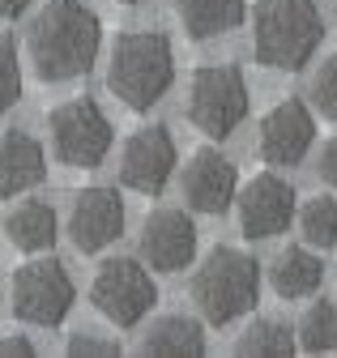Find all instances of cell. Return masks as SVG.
I'll return each instance as SVG.
<instances>
[{"mask_svg": "<svg viewBox=\"0 0 337 358\" xmlns=\"http://www.w3.org/2000/svg\"><path fill=\"white\" fill-rule=\"evenodd\" d=\"M316 175L324 179L329 188H337V137L324 141V150H320V158H316Z\"/></svg>", "mask_w": 337, "mask_h": 358, "instance_id": "cell-26", "label": "cell"}, {"mask_svg": "<svg viewBox=\"0 0 337 358\" xmlns=\"http://www.w3.org/2000/svg\"><path fill=\"white\" fill-rule=\"evenodd\" d=\"M120 5H137V0H120Z\"/></svg>", "mask_w": 337, "mask_h": 358, "instance_id": "cell-29", "label": "cell"}, {"mask_svg": "<svg viewBox=\"0 0 337 358\" xmlns=\"http://www.w3.org/2000/svg\"><path fill=\"white\" fill-rule=\"evenodd\" d=\"M180 192H184L188 209H196V213H209V217L227 213L239 192V171L222 150L205 145L180 166Z\"/></svg>", "mask_w": 337, "mask_h": 358, "instance_id": "cell-13", "label": "cell"}, {"mask_svg": "<svg viewBox=\"0 0 337 358\" xmlns=\"http://www.w3.org/2000/svg\"><path fill=\"white\" fill-rule=\"evenodd\" d=\"M188 299L201 311V320L209 329H227L243 320L248 311H257L261 303V264L257 256H248L231 243H218L209 252L196 273L188 282Z\"/></svg>", "mask_w": 337, "mask_h": 358, "instance_id": "cell-2", "label": "cell"}, {"mask_svg": "<svg viewBox=\"0 0 337 358\" xmlns=\"http://www.w3.org/2000/svg\"><path fill=\"white\" fill-rule=\"evenodd\" d=\"M175 81V52L162 30H124L107 56V90L129 107L150 111Z\"/></svg>", "mask_w": 337, "mask_h": 358, "instance_id": "cell-3", "label": "cell"}, {"mask_svg": "<svg viewBox=\"0 0 337 358\" xmlns=\"http://www.w3.org/2000/svg\"><path fill=\"white\" fill-rule=\"evenodd\" d=\"M124 345L115 341V337H107V333H73L69 337V354H86V358H99V354H120Z\"/></svg>", "mask_w": 337, "mask_h": 358, "instance_id": "cell-25", "label": "cell"}, {"mask_svg": "<svg viewBox=\"0 0 337 358\" xmlns=\"http://www.w3.org/2000/svg\"><path fill=\"white\" fill-rule=\"evenodd\" d=\"M30 64L43 81L86 77L103 48V22L86 0H48L26 30Z\"/></svg>", "mask_w": 337, "mask_h": 358, "instance_id": "cell-1", "label": "cell"}, {"mask_svg": "<svg viewBox=\"0 0 337 358\" xmlns=\"http://www.w3.org/2000/svg\"><path fill=\"white\" fill-rule=\"evenodd\" d=\"M188 38H218L243 26L248 0H171Z\"/></svg>", "mask_w": 337, "mask_h": 358, "instance_id": "cell-19", "label": "cell"}, {"mask_svg": "<svg viewBox=\"0 0 337 358\" xmlns=\"http://www.w3.org/2000/svg\"><path fill=\"white\" fill-rule=\"evenodd\" d=\"M294 209H299L294 188L278 171H257L235 192V222H239L243 239H273V235H282L294 222Z\"/></svg>", "mask_w": 337, "mask_h": 358, "instance_id": "cell-9", "label": "cell"}, {"mask_svg": "<svg viewBox=\"0 0 337 358\" xmlns=\"http://www.w3.org/2000/svg\"><path fill=\"white\" fill-rule=\"evenodd\" d=\"M5 235L13 248L22 252H48L56 239H60V217L48 201H38V196H26L13 205V213L5 217Z\"/></svg>", "mask_w": 337, "mask_h": 358, "instance_id": "cell-17", "label": "cell"}, {"mask_svg": "<svg viewBox=\"0 0 337 358\" xmlns=\"http://www.w3.org/2000/svg\"><path fill=\"white\" fill-rule=\"evenodd\" d=\"M324 282V260L308 248H286L273 264H269V286L278 299L294 303V299H312Z\"/></svg>", "mask_w": 337, "mask_h": 358, "instance_id": "cell-18", "label": "cell"}, {"mask_svg": "<svg viewBox=\"0 0 337 358\" xmlns=\"http://www.w3.org/2000/svg\"><path fill=\"white\" fill-rule=\"evenodd\" d=\"M34 0H0V17H22Z\"/></svg>", "mask_w": 337, "mask_h": 358, "instance_id": "cell-28", "label": "cell"}, {"mask_svg": "<svg viewBox=\"0 0 337 358\" xmlns=\"http://www.w3.org/2000/svg\"><path fill=\"white\" fill-rule=\"evenodd\" d=\"M158 303V286L150 278V264L111 256L94 268L90 278V307L107 316L115 329H137Z\"/></svg>", "mask_w": 337, "mask_h": 358, "instance_id": "cell-8", "label": "cell"}, {"mask_svg": "<svg viewBox=\"0 0 337 358\" xmlns=\"http://www.w3.org/2000/svg\"><path fill=\"white\" fill-rule=\"evenodd\" d=\"M205 345H209L205 324L192 316H180V311L150 320V329L141 333V354H154V358H196L205 354Z\"/></svg>", "mask_w": 337, "mask_h": 358, "instance_id": "cell-16", "label": "cell"}, {"mask_svg": "<svg viewBox=\"0 0 337 358\" xmlns=\"http://www.w3.org/2000/svg\"><path fill=\"white\" fill-rule=\"evenodd\" d=\"M73 278L56 256H30L9 278V307L30 329H60V320L73 311Z\"/></svg>", "mask_w": 337, "mask_h": 358, "instance_id": "cell-6", "label": "cell"}, {"mask_svg": "<svg viewBox=\"0 0 337 358\" xmlns=\"http://www.w3.org/2000/svg\"><path fill=\"white\" fill-rule=\"evenodd\" d=\"M324 43L316 0H261L252 9V56L265 69L299 73Z\"/></svg>", "mask_w": 337, "mask_h": 358, "instance_id": "cell-4", "label": "cell"}, {"mask_svg": "<svg viewBox=\"0 0 337 358\" xmlns=\"http://www.w3.org/2000/svg\"><path fill=\"white\" fill-rule=\"evenodd\" d=\"M294 217H299V231L312 248H333L337 243V201L329 192L320 196H308L299 209H294Z\"/></svg>", "mask_w": 337, "mask_h": 358, "instance_id": "cell-22", "label": "cell"}, {"mask_svg": "<svg viewBox=\"0 0 337 358\" xmlns=\"http://www.w3.org/2000/svg\"><path fill=\"white\" fill-rule=\"evenodd\" d=\"M299 350V337L294 329L278 316H261L252 320L239 337H235V354H265V358H290Z\"/></svg>", "mask_w": 337, "mask_h": 358, "instance_id": "cell-20", "label": "cell"}, {"mask_svg": "<svg viewBox=\"0 0 337 358\" xmlns=\"http://www.w3.org/2000/svg\"><path fill=\"white\" fill-rule=\"evenodd\" d=\"M175 175V137L166 124H141L120 145V184L141 196H158Z\"/></svg>", "mask_w": 337, "mask_h": 358, "instance_id": "cell-10", "label": "cell"}, {"mask_svg": "<svg viewBox=\"0 0 337 358\" xmlns=\"http://www.w3.org/2000/svg\"><path fill=\"white\" fill-rule=\"evenodd\" d=\"M137 252L154 273H180L196 256V222L184 209H154L141 227Z\"/></svg>", "mask_w": 337, "mask_h": 358, "instance_id": "cell-14", "label": "cell"}, {"mask_svg": "<svg viewBox=\"0 0 337 358\" xmlns=\"http://www.w3.org/2000/svg\"><path fill=\"white\" fill-rule=\"evenodd\" d=\"M248 107H252V94H248V81H243L239 64H201L192 73L184 111H188V124L201 137L227 141L243 124Z\"/></svg>", "mask_w": 337, "mask_h": 358, "instance_id": "cell-5", "label": "cell"}, {"mask_svg": "<svg viewBox=\"0 0 337 358\" xmlns=\"http://www.w3.org/2000/svg\"><path fill=\"white\" fill-rule=\"evenodd\" d=\"M124 235V201L115 188L90 184L73 196V213H69V239L77 252L99 256L107 252L115 239Z\"/></svg>", "mask_w": 337, "mask_h": 358, "instance_id": "cell-12", "label": "cell"}, {"mask_svg": "<svg viewBox=\"0 0 337 358\" xmlns=\"http://www.w3.org/2000/svg\"><path fill=\"white\" fill-rule=\"evenodd\" d=\"M26 354H34L30 337H0V358H26Z\"/></svg>", "mask_w": 337, "mask_h": 358, "instance_id": "cell-27", "label": "cell"}, {"mask_svg": "<svg viewBox=\"0 0 337 358\" xmlns=\"http://www.w3.org/2000/svg\"><path fill=\"white\" fill-rule=\"evenodd\" d=\"M312 107L329 120H337V52L316 69L312 77Z\"/></svg>", "mask_w": 337, "mask_h": 358, "instance_id": "cell-24", "label": "cell"}, {"mask_svg": "<svg viewBox=\"0 0 337 358\" xmlns=\"http://www.w3.org/2000/svg\"><path fill=\"white\" fill-rule=\"evenodd\" d=\"M48 175V154L26 128H9L0 137V196H17Z\"/></svg>", "mask_w": 337, "mask_h": 358, "instance_id": "cell-15", "label": "cell"}, {"mask_svg": "<svg viewBox=\"0 0 337 358\" xmlns=\"http://www.w3.org/2000/svg\"><path fill=\"white\" fill-rule=\"evenodd\" d=\"M48 141H52V150H56V158L64 166L94 171L107 158L111 141H115V128L103 115L99 99L73 94V99H64V103H56L48 111Z\"/></svg>", "mask_w": 337, "mask_h": 358, "instance_id": "cell-7", "label": "cell"}, {"mask_svg": "<svg viewBox=\"0 0 337 358\" xmlns=\"http://www.w3.org/2000/svg\"><path fill=\"white\" fill-rule=\"evenodd\" d=\"M316 145V115L303 99H282L261 115L257 150L269 166H299Z\"/></svg>", "mask_w": 337, "mask_h": 358, "instance_id": "cell-11", "label": "cell"}, {"mask_svg": "<svg viewBox=\"0 0 337 358\" xmlns=\"http://www.w3.org/2000/svg\"><path fill=\"white\" fill-rule=\"evenodd\" d=\"M294 337H299V350H308V354H329V350H337V303L312 299L308 311L299 316Z\"/></svg>", "mask_w": 337, "mask_h": 358, "instance_id": "cell-21", "label": "cell"}, {"mask_svg": "<svg viewBox=\"0 0 337 358\" xmlns=\"http://www.w3.org/2000/svg\"><path fill=\"white\" fill-rule=\"evenodd\" d=\"M22 99V60H17V43L9 34H0V115Z\"/></svg>", "mask_w": 337, "mask_h": 358, "instance_id": "cell-23", "label": "cell"}]
</instances>
